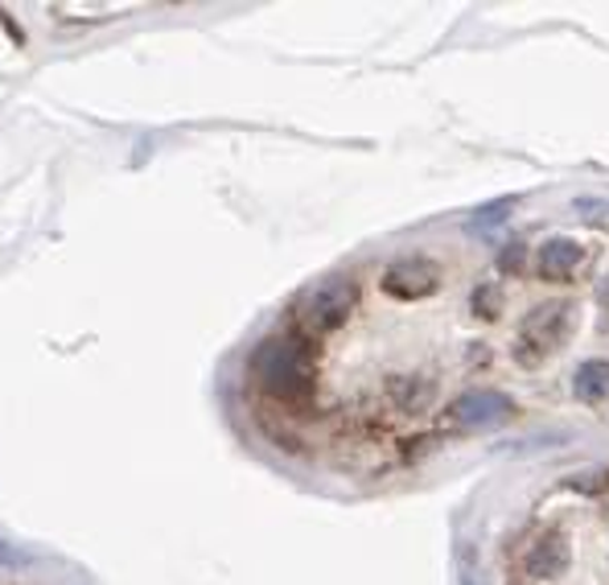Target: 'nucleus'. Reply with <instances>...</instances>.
I'll use <instances>...</instances> for the list:
<instances>
[{"label":"nucleus","instance_id":"nucleus-9","mask_svg":"<svg viewBox=\"0 0 609 585\" xmlns=\"http://www.w3.org/2000/svg\"><path fill=\"white\" fill-rule=\"evenodd\" d=\"M392 396H395V404H400V409L416 412V409H424V404L433 400V383L395 380V383H392Z\"/></svg>","mask_w":609,"mask_h":585},{"label":"nucleus","instance_id":"nucleus-10","mask_svg":"<svg viewBox=\"0 0 609 585\" xmlns=\"http://www.w3.org/2000/svg\"><path fill=\"white\" fill-rule=\"evenodd\" d=\"M511 211H514V198H502V203L482 206V211L470 218V232H490V227H499V223L511 215Z\"/></svg>","mask_w":609,"mask_h":585},{"label":"nucleus","instance_id":"nucleus-2","mask_svg":"<svg viewBox=\"0 0 609 585\" xmlns=\"http://www.w3.org/2000/svg\"><path fill=\"white\" fill-rule=\"evenodd\" d=\"M354 305H358V285L351 276H325L301 298L297 322L310 334H330V330H338L351 318Z\"/></svg>","mask_w":609,"mask_h":585},{"label":"nucleus","instance_id":"nucleus-6","mask_svg":"<svg viewBox=\"0 0 609 585\" xmlns=\"http://www.w3.org/2000/svg\"><path fill=\"white\" fill-rule=\"evenodd\" d=\"M569 569V536L560 528H548L528 548V557H523V577L528 582H552L560 573Z\"/></svg>","mask_w":609,"mask_h":585},{"label":"nucleus","instance_id":"nucleus-8","mask_svg":"<svg viewBox=\"0 0 609 585\" xmlns=\"http://www.w3.org/2000/svg\"><path fill=\"white\" fill-rule=\"evenodd\" d=\"M572 392H577V400H585V404H601V400H609L606 359H585L581 368H577V376H572Z\"/></svg>","mask_w":609,"mask_h":585},{"label":"nucleus","instance_id":"nucleus-3","mask_svg":"<svg viewBox=\"0 0 609 585\" xmlns=\"http://www.w3.org/2000/svg\"><path fill=\"white\" fill-rule=\"evenodd\" d=\"M572 326L569 301H548L540 310H531L519 326V359L523 363H540L543 354H552Z\"/></svg>","mask_w":609,"mask_h":585},{"label":"nucleus","instance_id":"nucleus-11","mask_svg":"<svg viewBox=\"0 0 609 585\" xmlns=\"http://www.w3.org/2000/svg\"><path fill=\"white\" fill-rule=\"evenodd\" d=\"M499 305L502 301H499V289L494 285H482L474 293V313H482V318H499Z\"/></svg>","mask_w":609,"mask_h":585},{"label":"nucleus","instance_id":"nucleus-12","mask_svg":"<svg viewBox=\"0 0 609 585\" xmlns=\"http://www.w3.org/2000/svg\"><path fill=\"white\" fill-rule=\"evenodd\" d=\"M0 565H9V569H21V565H29V557H26V553H17L13 545H4V540H0Z\"/></svg>","mask_w":609,"mask_h":585},{"label":"nucleus","instance_id":"nucleus-14","mask_svg":"<svg viewBox=\"0 0 609 585\" xmlns=\"http://www.w3.org/2000/svg\"><path fill=\"white\" fill-rule=\"evenodd\" d=\"M597 301H601V305H606V310H609V276H606V285L597 289Z\"/></svg>","mask_w":609,"mask_h":585},{"label":"nucleus","instance_id":"nucleus-13","mask_svg":"<svg viewBox=\"0 0 609 585\" xmlns=\"http://www.w3.org/2000/svg\"><path fill=\"white\" fill-rule=\"evenodd\" d=\"M519 264H523V244H511L502 252V269H507V273H519Z\"/></svg>","mask_w":609,"mask_h":585},{"label":"nucleus","instance_id":"nucleus-5","mask_svg":"<svg viewBox=\"0 0 609 585\" xmlns=\"http://www.w3.org/2000/svg\"><path fill=\"white\" fill-rule=\"evenodd\" d=\"M514 417V404L502 392H465L449 404V421L461 425V429H490V425H502Z\"/></svg>","mask_w":609,"mask_h":585},{"label":"nucleus","instance_id":"nucleus-4","mask_svg":"<svg viewBox=\"0 0 609 585\" xmlns=\"http://www.w3.org/2000/svg\"><path fill=\"white\" fill-rule=\"evenodd\" d=\"M441 285V264L429 256H407V260H395L392 269L383 273V293L395 301H420L436 293Z\"/></svg>","mask_w":609,"mask_h":585},{"label":"nucleus","instance_id":"nucleus-7","mask_svg":"<svg viewBox=\"0 0 609 585\" xmlns=\"http://www.w3.org/2000/svg\"><path fill=\"white\" fill-rule=\"evenodd\" d=\"M581 264H585V244L581 240H569V235H556V240H548V244L540 247V256H536L540 276L543 281H556V285L572 281Z\"/></svg>","mask_w":609,"mask_h":585},{"label":"nucleus","instance_id":"nucleus-15","mask_svg":"<svg viewBox=\"0 0 609 585\" xmlns=\"http://www.w3.org/2000/svg\"><path fill=\"white\" fill-rule=\"evenodd\" d=\"M601 490H606V504H601L606 511H601V516H606V524H609V475H606V482H601Z\"/></svg>","mask_w":609,"mask_h":585},{"label":"nucleus","instance_id":"nucleus-1","mask_svg":"<svg viewBox=\"0 0 609 585\" xmlns=\"http://www.w3.org/2000/svg\"><path fill=\"white\" fill-rule=\"evenodd\" d=\"M252 376L276 400H305L313 392V354L301 339L276 334L252 351Z\"/></svg>","mask_w":609,"mask_h":585}]
</instances>
